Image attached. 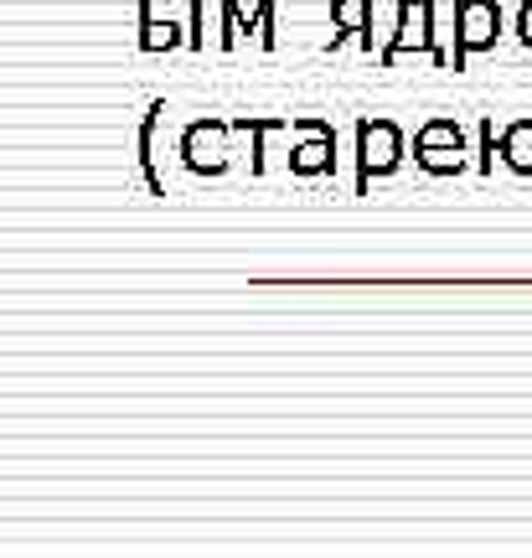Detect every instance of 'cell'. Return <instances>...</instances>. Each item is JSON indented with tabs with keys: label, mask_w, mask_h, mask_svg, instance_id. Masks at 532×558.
Wrapping results in <instances>:
<instances>
[{
	"label": "cell",
	"mask_w": 532,
	"mask_h": 558,
	"mask_svg": "<svg viewBox=\"0 0 532 558\" xmlns=\"http://www.w3.org/2000/svg\"><path fill=\"white\" fill-rule=\"evenodd\" d=\"M475 171H481V177L496 171V120L492 114L481 120V135H475Z\"/></svg>",
	"instance_id": "obj_13"
},
{
	"label": "cell",
	"mask_w": 532,
	"mask_h": 558,
	"mask_svg": "<svg viewBox=\"0 0 532 558\" xmlns=\"http://www.w3.org/2000/svg\"><path fill=\"white\" fill-rule=\"evenodd\" d=\"M233 130L254 140V150H249L254 160L249 166H254V177H264V140L275 135V130H290V114H238Z\"/></svg>",
	"instance_id": "obj_12"
},
{
	"label": "cell",
	"mask_w": 532,
	"mask_h": 558,
	"mask_svg": "<svg viewBox=\"0 0 532 558\" xmlns=\"http://www.w3.org/2000/svg\"><path fill=\"white\" fill-rule=\"evenodd\" d=\"M501 26H507L501 0H455V52H450L455 73H466L475 52H492Z\"/></svg>",
	"instance_id": "obj_4"
},
{
	"label": "cell",
	"mask_w": 532,
	"mask_h": 558,
	"mask_svg": "<svg viewBox=\"0 0 532 558\" xmlns=\"http://www.w3.org/2000/svg\"><path fill=\"white\" fill-rule=\"evenodd\" d=\"M290 177H336V124L331 130H305V140L290 150Z\"/></svg>",
	"instance_id": "obj_7"
},
{
	"label": "cell",
	"mask_w": 532,
	"mask_h": 558,
	"mask_svg": "<svg viewBox=\"0 0 532 558\" xmlns=\"http://www.w3.org/2000/svg\"><path fill=\"white\" fill-rule=\"evenodd\" d=\"M192 47L207 52V0H192Z\"/></svg>",
	"instance_id": "obj_14"
},
{
	"label": "cell",
	"mask_w": 532,
	"mask_h": 558,
	"mask_svg": "<svg viewBox=\"0 0 532 558\" xmlns=\"http://www.w3.org/2000/svg\"><path fill=\"white\" fill-rule=\"evenodd\" d=\"M160 114H166V99H150L145 120H140V177H145V186H150V197H166V181H160V171H156V124H160Z\"/></svg>",
	"instance_id": "obj_11"
},
{
	"label": "cell",
	"mask_w": 532,
	"mask_h": 558,
	"mask_svg": "<svg viewBox=\"0 0 532 558\" xmlns=\"http://www.w3.org/2000/svg\"><path fill=\"white\" fill-rule=\"evenodd\" d=\"M228 135H233V120H192L177 140L181 166H186L192 177L217 181L228 171V156H233V150H228Z\"/></svg>",
	"instance_id": "obj_5"
},
{
	"label": "cell",
	"mask_w": 532,
	"mask_h": 558,
	"mask_svg": "<svg viewBox=\"0 0 532 558\" xmlns=\"http://www.w3.org/2000/svg\"><path fill=\"white\" fill-rule=\"evenodd\" d=\"M217 11H222V32H217V47H222V52H233L243 37H254L264 52H275V41H279V37H275V11H279V0H258L249 16H243V5H238V0H222Z\"/></svg>",
	"instance_id": "obj_6"
},
{
	"label": "cell",
	"mask_w": 532,
	"mask_h": 558,
	"mask_svg": "<svg viewBox=\"0 0 532 558\" xmlns=\"http://www.w3.org/2000/svg\"><path fill=\"white\" fill-rule=\"evenodd\" d=\"M403 156H409V145L394 120H356V197H367L373 181L394 177Z\"/></svg>",
	"instance_id": "obj_2"
},
{
	"label": "cell",
	"mask_w": 532,
	"mask_h": 558,
	"mask_svg": "<svg viewBox=\"0 0 532 558\" xmlns=\"http://www.w3.org/2000/svg\"><path fill=\"white\" fill-rule=\"evenodd\" d=\"M414 166L424 177H460V171H471V135H466V124L450 120V114H434L414 130Z\"/></svg>",
	"instance_id": "obj_1"
},
{
	"label": "cell",
	"mask_w": 532,
	"mask_h": 558,
	"mask_svg": "<svg viewBox=\"0 0 532 558\" xmlns=\"http://www.w3.org/2000/svg\"><path fill=\"white\" fill-rule=\"evenodd\" d=\"M352 37L373 52V0H331V41H326V52H336L341 41Z\"/></svg>",
	"instance_id": "obj_8"
},
{
	"label": "cell",
	"mask_w": 532,
	"mask_h": 558,
	"mask_svg": "<svg viewBox=\"0 0 532 558\" xmlns=\"http://www.w3.org/2000/svg\"><path fill=\"white\" fill-rule=\"evenodd\" d=\"M512 32H517V41H522V47L532 52V0H522V11H517V26H512Z\"/></svg>",
	"instance_id": "obj_15"
},
{
	"label": "cell",
	"mask_w": 532,
	"mask_h": 558,
	"mask_svg": "<svg viewBox=\"0 0 532 558\" xmlns=\"http://www.w3.org/2000/svg\"><path fill=\"white\" fill-rule=\"evenodd\" d=\"M496 160H501L512 177H532V120L501 124V135H496Z\"/></svg>",
	"instance_id": "obj_10"
},
{
	"label": "cell",
	"mask_w": 532,
	"mask_h": 558,
	"mask_svg": "<svg viewBox=\"0 0 532 558\" xmlns=\"http://www.w3.org/2000/svg\"><path fill=\"white\" fill-rule=\"evenodd\" d=\"M177 47H192V32H181L177 21H160L150 11V0H140V52L156 58V52H177Z\"/></svg>",
	"instance_id": "obj_9"
},
{
	"label": "cell",
	"mask_w": 532,
	"mask_h": 558,
	"mask_svg": "<svg viewBox=\"0 0 532 558\" xmlns=\"http://www.w3.org/2000/svg\"><path fill=\"white\" fill-rule=\"evenodd\" d=\"M394 16H398L394 21V37H388V47L377 52V62H383V68H394L403 52H424L434 68H450V52L434 41V0H398Z\"/></svg>",
	"instance_id": "obj_3"
}]
</instances>
